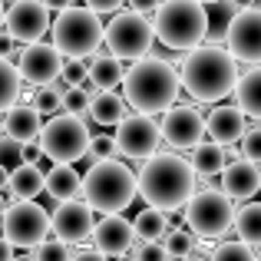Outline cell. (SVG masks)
I'll return each mask as SVG.
<instances>
[{
	"instance_id": "obj_1",
	"label": "cell",
	"mask_w": 261,
	"mask_h": 261,
	"mask_svg": "<svg viewBox=\"0 0 261 261\" xmlns=\"http://www.w3.org/2000/svg\"><path fill=\"white\" fill-rule=\"evenodd\" d=\"M136 192L146 205H155L162 212H178L195 192V169L189 159L175 152H152L142 159V169L136 175Z\"/></svg>"
},
{
	"instance_id": "obj_2",
	"label": "cell",
	"mask_w": 261,
	"mask_h": 261,
	"mask_svg": "<svg viewBox=\"0 0 261 261\" xmlns=\"http://www.w3.org/2000/svg\"><path fill=\"white\" fill-rule=\"evenodd\" d=\"M182 89L198 102H218L235 89L238 60L225 46H192L182 63Z\"/></svg>"
},
{
	"instance_id": "obj_3",
	"label": "cell",
	"mask_w": 261,
	"mask_h": 261,
	"mask_svg": "<svg viewBox=\"0 0 261 261\" xmlns=\"http://www.w3.org/2000/svg\"><path fill=\"white\" fill-rule=\"evenodd\" d=\"M122 86H126V102L136 109V113H166L178 96V80L175 66H169L166 60L159 57H139L133 63V70L122 73Z\"/></svg>"
},
{
	"instance_id": "obj_4",
	"label": "cell",
	"mask_w": 261,
	"mask_h": 261,
	"mask_svg": "<svg viewBox=\"0 0 261 261\" xmlns=\"http://www.w3.org/2000/svg\"><path fill=\"white\" fill-rule=\"evenodd\" d=\"M80 195L93 212H122L136 198V175L122 166L119 159H93L89 172L83 175V189Z\"/></svg>"
},
{
	"instance_id": "obj_5",
	"label": "cell",
	"mask_w": 261,
	"mask_h": 261,
	"mask_svg": "<svg viewBox=\"0 0 261 261\" xmlns=\"http://www.w3.org/2000/svg\"><path fill=\"white\" fill-rule=\"evenodd\" d=\"M152 30L169 50H192L208 33V10L202 0H162L155 7Z\"/></svg>"
},
{
	"instance_id": "obj_6",
	"label": "cell",
	"mask_w": 261,
	"mask_h": 261,
	"mask_svg": "<svg viewBox=\"0 0 261 261\" xmlns=\"http://www.w3.org/2000/svg\"><path fill=\"white\" fill-rule=\"evenodd\" d=\"M53 30V46L63 57H89L102 43V23L99 13L89 7H63L60 17L50 23Z\"/></svg>"
},
{
	"instance_id": "obj_7",
	"label": "cell",
	"mask_w": 261,
	"mask_h": 261,
	"mask_svg": "<svg viewBox=\"0 0 261 261\" xmlns=\"http://www.w3.org/2000/svg\"><path fill=\"white\" fill-rule=\"evenodd\" d=\"M37 146L53 162H80L89 146V129L76 113H53V119L40 126Z\"/></svg>"
},
{
	"instance_id": "obj_8",
	"label": "cell",
	"mask_w": 261,
	"mask_h": 261,
	"mask_svg": "<svg viewBox=\"0 0 261 261\" xmlns=\"http://www.w3.org/2000/svg\"><path fill=\"white\" fill-rule=\"evenodd\" d=\"M185 222H189L192 235L198 238H222L235 222V205H231L228 192L205 189L192 192L185 202Z\"/></svg>"
},
{
	"instance_id": "obj_9",
	"label": "cell",
	"mask_w": 261,
	"mask_h": 261,
	"mask_svg": "<svg viewBox=\"0 0 261 261\" xmlns=\"http://www.w3.org/2000/svg\"><path fill=\"white\" fill-rule=\"evenodd\" d=\"M102 40H106L109 53H116L119 60H139L149 53L155 40V30L139 10L116 13L106 27H102Z\"/></svg>"
},
{
	"instance_id": "obj_10",
	"label": "cell",
	"mask_w": 261,
	"mask_h": 261,
	"mask_svg": "<svg viewBox=\"0 0 261 261\" xmlns=\"http://www.w3.org/2000/svg\"><path fill=\"white\" fill-rule=\"evenodd\" d=\"M0 222H4V235L17 248H37L46 235H53L46 208H40L33 198H13V202H7Z\"/></svg>"
},
{
	"instance_id": "obj_11",
	"label": "cell",
	"mask_w": 261,
	"mask_h": 261,
	"mask_svg": "<svg viewBox=\"0 0 261 261\" xmlns=\"http://www.w3.org/2000/svg\"><path fill=\"white\" fill-rule=\"evenodd\" d=\"M225 50L238 63H261V10L255 4L235 10V17L225 27Z\"/></svg>"
},
{
	"instance_id": "obj_12",
	"label": "cell",
	"mask_w": 261,
	"mask_h": 261,
	"mask_svg": "<svg viewBox=\"0 0 261 261\" xmlns=\"http://www.w3.org/2000/svg\"><path fill=\"white\" fill-rule=\"evenodd\" d=\"M116 126H119L116 129V146H119V152L126 155V159H146V155H152L155 149H159V142H162L159 126H155L152 116H146V113L122 116Z\"/></svg>"
},
{
	"instance_id": "obj_13",
	"label": "cell",
	"mask_w": 261,
	"mask_h": 261,
	"mask_svg": "<svg viewBox=\"0 0 261 261\" xmlns=\"http://www.w3.org/2000/svg\"><path fill=\"white\" fill-rule=\"evenodd\" d=\"M50 30V10L43 0H17L10 10H4V33H10L13 43H37Z\"/></svg>"
},
{
	"instance_id": "obj_14",
	"label": "cell",
	"mask_w": 261,
	"mask_h": 261,
	"mask_svg": "<svg viewBox=\"0 0 261 261\" xmlns=\"http://www.w3.org/2000/svg\"><path fill=\"white\" fill-rule=\"evenodd\" d=\"M159 133L172 149H195L205 139V119L192 106H169Z\"/></svg>"
},
{
	"instance_id": "obj_15",
	"label": "cell",
	"mask_w": 261,
	"mask_h": 261,
	"mask_svg": "<svg viewBox=\"0 0 261 261\" xmlns=\"http://www.w3.org/2000/svg\"><path fill=\"white\" fill-rule=\"evenodd\" d=\"M20 80L33 86H43L50 80H57L63 73V53L57 50L53 43H30L23 53H20Z\"/></svg>"
},
{
	"instance_id": "obj_16",
	"label": "cell",
	"mask_w": 261,
	"mask_h": 261,
	"mask_svg": "<svg viewBox=\"0 0 261 261\" xmlns=\"http://www.w3.org/2000/svg\"><path fill=\"white\" fill-rule=\"evenodd\" d=\"M93 208H89L86 202H76V198H70V202H60L57 212L50 215V228L57 238H63V242L70 245H80V242H89V235H93Z\"/></svg>"
},
{
	"instance_id": "obj_17",
	"label": "cell",
	"mask_w": 261,
	"mask_h": 261,
	"mask_svg": "<svg viewBox=\"0 0 261 261\" xmlns=\"http://www.w3.org/2000/svg\"><path fill=\"white\" fill-rule=\"evenodd\" d=\"M89 242H93V248L99 251V255L119 258V255H126V251L133 248V242H136L133 222H126L119 212H106V215H102L99 222L93 225V235H89Z\"/></svg>"
},
{
	"instance_id": "obj_18",
	"label": "cell",
	"mask_w": 261,
	"mask_h": 261,
	"mask_svg": "<svg viewBox=\"0 0 261 261\" xmlns=\"http://www.w3.org/2000/svg\"><path fill=\"white\" fill-rule=\"evenodd\" d=\"M222 175H225L222 192H228L231 202L235 198H251L261 189V169H258L255 159H228Z\"/></svg>"
},
{
	"instance_id": "obj_19",
	"label": "cell",
	"mask_w": 261,
	"mask_h": 261,
	"mask_svg": "<svg viewBox=\"0 0 261 261\" xmlns=\"http://www.w3.org/2000/svg\"><path fill=\"white\" fill-rule=\"evenodd\" d=\"M205 133L222 146H235L245 133V113L242 106H215L205 119Z\"/></svg>"
},
{
	"instance_id": "obj_20",
	"label": "cell",
	"mask_w": 261,
	"mask_h": 261,
	"mask_svg": "<svg viewBox=\"0 0 261 261\" xmlns=\"http://www.w3.org/2000/svg\"><path fill=\"white\" fill-rule=\"evenodd\" d=\"M43 189H46V175L40 172L37 162H17L10 169V182H7L4 195H7V202H13V198H37Z\"/></svg>"
},
{
	"instance_id": "obj_21",
	"label": "cell",
	"mask_w": 261,
	"mask_h": 261,
	"mask_svg": "<svg viewBox=\"0 0 261 261\" xmlns=\"http://www.w3.org/2000/svg\"><path fill=\"white\" fill-rule=\"evenodd\" d=\"M40 126H43V113L37 106H7V116H4V133L27 142H37L40 136Z\"/></svg>"
},
{
	"instance_id": "obj_22",
	"label": "cell",
	"mask_w": 261,
	"mask_h": 261,
	"mask_svg": "<svg viewBox=\"0 0 261 261\" xmlns=\"http://www.w3.org/2000/svg\"><path fill=\"white\" fill-rule=\"evenodd\" d=\"M231 93H235L242 113L261 122V63H251V70L238 73L235 89H231Z\"/></svg>"
},
{
	"instance_id": "obj_23",
	"label": "cell",
	"mask_w": 261,
	"mask_h": 261,
	"mask_svg": "<svg viewBox=\"0 0 261 261\" xmlns=\"http://www.w3.org/2000/svg\"><path fill=\"white\" fill-rule=\"evenodd\" d=\"M126 96H119L116 89H96L93 96H89V106L86 113L93 116L99 126H116V122L126 116Z\"/></svg>"
},
{
	"instance_id": "obj_24",
	"label": "cell",
	"mask_w": 261,
	"mask_h": 261,
	"mask_svg": "<svg viewBox=\"0 0 261 261\" xmlns=\"http://www.w3.org/2000/svg\"><path fill=\"white\" fill-rule=\"evenodd\" d=\"M83 189V175H76L73 162H57V166L46 172V192H50L57 202H70L80 195Z\"/></svg>"
},
{
	"instance_id": "obj_25",
	"label": "cell",
	"mask_w": 261,
	"mask_h": 261,
	"mask_svg": "<svg viewBox=\"0 0 261 261\" xmlns=\"http://www.w3.org/2000/svg\"><path fill=\"white\" fill-rule=\"evenodd\" d=\"M228 162V152H225L222 142H198L195 152H192V169L195 175H218Z\"/></svg>"
},
{
	"instance_id": "obj_26",
	"label": "cell",
	"mask_w": 261,
	"mask_h": 261,
	"mask_svg": "<svg viewBox=\"0 0 261 261\" xmlns=\"http://www.w3.org/2000/svg\"><path fill=\"white\" fill-rule=\"evenodd\" d=\"M133 231H136L139 242H149V238H159V242H162V235L169 231V212L155 208V205L142 208L139 215L133 218Z\"/></svg>"
},
{
	"instance_id": "obj_27",
	"label": "cell",
	"mask_w": 261,
	"mask_h": 261,
	"mask_svg": "<svg viewBox=\"0 0 261 261\" xmlns=\"http://www.w3.org/2000/svg\"><path fill=\"white\" fill-rule=\"evenodd\" d=\"M122 60L116 53H106V57H93L89 60V76L96 80L99 89H116L122 83Z\"/></svg>"
},
{
	"instance_id": "obj_28",
	"label": "cell",
	"mask_w": 261,
	"mask_h": 261,
	"mask_svg": "<svg viewBox=\"0 0 261 261\" xmlns=\"http://www.w3.org/2000/svg\"><path fill=\"white\" fill-rule=\"evenodd\" d=\"M235 228L238 238H245L248 245H261V202H248L235 212Z\"/></svg>"
},
{
	"instance_id": "obj_29",
	"label": "cell",
	"mask_w": 261,
	"mask_h": 261,
	"mask_svg": "<svg viewBox=\"0 0 261 261\" xmlns=\"http://www.w3.org/2000/svg\"><path fill=\"white\" fill-rule=\"evenodd\" d=\"M20 83H23V80H20V70L4 57V53H0V109H7V106L17 102Z\"/></svg>"
},
{
	"instance_id": "obj_30",
	"label": "cell",
	"mask_w": 261,
	"mask_h": 261,
	"mask_svg": "<svg viewBox=\"0 0 261 261\" xmlns=\"http://www.w3.org/2000/svg\"><path fill=\"white\" fill-rule=\"evenodd\" d=\"M66 80L63 83H57V80H50V83L37 86V96H33V106L40 109V113H60L63 109V93H66Z\"/></svg>"
},
{
	"instance_id": "obj_31",
	"label": "cell",
	"mask_w": 261,
	"mask_h": 261,
	"mask_svg": "<svg viewBox=\"0 0 261 261\" xmlns=\"http://www.w3.org/2000/svg\"><path fill=\"white\" fill-rule=\"evenodd\" d=\"M162 245H166V251L172 258H185L195 251V235H192V228H169L166 235H162Z\"/></svg>"
},
{
	"instance_id": "obj_32",
	"label": "cell",
	"mask_w": 261,
	"mask_h": 261,
	"mask_svg": "<svg viewBox=\"0 0 261 261\" xmlns=\"http://www.w3.org/2000/svg\"><path fill=\"white\" fill-rule=\"evenodd\" d=\"M212 258H218V261H248V258H255V245H248L245 238H238V242H222L218 248H212Z\"/></svg>"
},
{
	"instance_id": "obj_33",
	"label": "cell",
	"mask_w": 261,
	"mask_h": 261,
	"mask_svg": "<svg viewBox=\"0 0 261 261\" xmlns=\"http://www.w3.org/2000/svg\"><path fill=\"white\" fill-rule=\"evenodd\" d=\"M30 251H33V255H37V258L50 261V258H70V255H73V251H76V248H73L70 242H63V238H57V235H46L43 242H40L37 248H30Z\"/></svg>"
},
{
	"instance_id": "obj_34",
	"label": "cell",
	"mask_w": 261,
	"mask_h": 261,
	"mask_svg": "<svg viewBox=\"0 0 261 261\" xmlns=\"http://www.w3.org/2000/svg\"><path fill=\"white\" fill-rule=\"evenodd\" d=\"M0 162H4L7 169L17 166V162H23V142L13 139V136L0 133Z\"/></svg>"
},
{
	"instance_id": "obj_35",
	"label": "cell",
	"mask_w": 261,
	"mask_h": 261,
	"mask_svg": "<svg viewBox=\"0 0 261 261\" xmlns=\"http://www.w3.org/2000/svg\"><path fill=\"white\" fill-rule=\"evenodd\" d=\"M86 106H89V93L80 83H73V86H66V93H63V109L66 113H76V116H83L86 113Z\"/></svg>"
},
{
	"instance_id": "obj_36",
	"label": "cell",
	"mask_w": 261,
	"mask_h": 261,
	"mask_svg": "<svg viewBox=\"0 0 261 261\" xmlns=\"http://www.w3.org/2000/svg\"><path fill=\"white\" fill-rule=\"evenodd\" d=\"M86 152L93 155V159H113V155H119V146H116V136H89V146Z\"/></svg>"
},
{
	"instance_id": "obj_37",
	"label": "cell",
	"mask_w": 261,
	"mask_h": 261,
	"mask_svg": "<svg viewBox=\"0 0 261 261\" xmlns=\"http://www.w3.org/2000/svg\"><path fill=\"white\" fill-rule=\"evenodd\" d=\"M242 155L245 159H255L258 166H261V126H245V133H242Z\"/></svg>"
},
{
	"instance_id": "obj_38",
	"label": "cell",
	"mask_w": 261,
	"mask_h": 261,
	"mask_svg": "<svg viewBox=\"0 0 261 261\" xmlns=\"http://www.w3.org/2000/svg\"><path fill=\"white\" fill-rule=\"evenodd\" d=\"M86 73H89V63H86V57H70L63 63V73H60V76L66 80V83H83L86 80Z\"/></svg>"
},
{
	"instance_id": "obj_39",
	"label": "cell",
	"mask_w": 261,
	"mask_h": 261,
	"mask_svg": "<svg viewBox=\"0 0 261 261\" xmlns=\"http://www.w3.org/2000/svg\"><path fill=\"white\" fill-rule=\"evenodd\" d=\"M86 7L96 10V13H113V10L122 7V0H86Z\"/></svg>"
},
{
	"instance_id": "obj_40",
	"label": "cell",
	"mask_w": 261,
	"mask_h": 261,
	"mask_svg": "<svg viewBox=\"0 0 261 261\" xmlns=\"http://www.w3.org/2000/svg\"><path fill=\"white\" fill-rule=\"evenodd\" d=\"M162 0H129V7L139 13H155V7H159Z\"/></svg>"
},
{
	"instance_id": "obj_41",
	"label": "cell",
	"mask_w": 261,
	"mask_h": 261,
	"mask_svg": "<svg viewBox=\"0 0 261 261\" xmlns=\"http://www.w3.org/2000/svg\"><path fill=\"white\" fill-rule=\"evenodd\" d=\"M13 251H17V245H13V242H10L7 235H0V261L13 258Z\"/></svg>"
},
{
	"instance_id": "obj_42",
	"label": "cell",
	"mask_w": 261,
	"mask_h": 261,
	"mask_svg": "<svg viewBox=\"0 0 261 261\" xmlns=\"http://www.w3.org/2000/svg\"><path fill=\"white\" fill-rule=\"evenodd\" d=\"M0 53H4V57L13 53V37H10V33H0Z\"/></svg>"
},
{
	"instance_id": "obj_43",
	"label": "cell",
	"mask_w": 261,
	"mask_h": 261,
	"mask_svg": "<svg viewBox=\"0 0 261 261\" xmlns=\"http://www.w3.org/2000/svg\"><path fill=\"white\" fill-rule=\"evenodd\" d=\"M46 4V10H63V7H70L73 0H43Z\"/></svg>"
},
{
	"instance_id": "obj_44",
	"label": "cell",
	"mask_w": 261,
	"mask_h": 261,
	"mask_svg": "<svg viewBox=\"0 0 261 261\" xmlns=\"http://www.w3.org/2000/svg\"><path fill=\"white\" fill-rule=\"evenodd\" d=\"M7 182H10V169H7L4 162H0V192L7 189Z\"/></svg>"
},
{
	"instance_id": "obj_45",
	"label": "cell",
	"mask_w": 261,
	"mask_h": 261,
	"mask_svg": "<svg viewBox=\"0 0 261 261\" xmlns=\"http://www.w3.org/2000/svg\"><path fill=\"white\" fill-rule=\"evenodd\" d=\"M228 4H231V10H245V7H251L255 0H228Z\"/></svg>"
},
{
	"instance_id": "obj_46",
	"label": "cell",
	"mask_w": 261,
	"mask_h": 261,
	"mask_svg": "<svg viewBox=\"0 0 261 261\" xmlns=\"http://www.w3.org/2000/svg\"><path fill=\"white\" fill-rule=\"evenodd\" d=\"M4 208H7V195L0 192V215H4Z\"/></svg>"
},
{
	"instance_id": "obj_47",
	"label": "cell",
	"mask_w": 261,
	"mask_h": 261,
	"mask_svg": "<svg viewBox=\"0 0 261 261\" xmlns=\"http://www.w3.org/2000/svg\"><path fill=\"white\" fill-rule=\"evenodd\" d=\"M0 30H4V0H0Z\"/></svg>"
},
{
	"instance_id": "obj_48",
	"label": "cell",
	"mask_w": 261,
	"mask_h": 261,
	"mask_svg": "<svg viewBox=\"0 0 261 261\" xmlns=\"http://www.w3.org/2000/svg\"><path fill=\"white\" fill-rule=\"evenodd\" d=\"M255 255H258V258H261V245H258V248H255Z\"/></svg>"
},
{
	"instance_id": "obj_49",
	"label": "cell",
	"mask_w": 261,
	"mask_h": 261,
	"mask_svg": "<svg viewBox=\"0 0 261 261\" xmlns=\"http://www.w3.org/2000/svg\"><path fill=\"white\" fill-rule=\"evenodd\" d=\"M202 4H218V0H202Z\"/></svg>"
},
{
	"instance_id": "obj_50",
	"label": "cell",
	"mask_w": 261,
	"mask_h": 261,
	"mask_svg": "<svg viewBox=\"0 0 261 261\" xmlns=\"http://www.w3.org/2000/svg\"><path fill=\"white\" fill-rule=\"evenodd\" d=\"M0 133H4V122H0Z\"/></svg>"
}]
</instances>
